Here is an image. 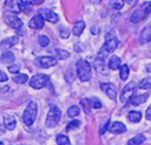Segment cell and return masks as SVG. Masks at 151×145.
Wrapping results in <instances>:
<instances>
[{"label": "cell", "mask_w": 151, "mask_h": 145, "mask_svg": "<svg viewBox=\"0 0 151 145\" xmlns=\"http://www.w3.org/2000/svg\"><path fill=\"white\" fill-rule=\"evenodd\" d=\"M55 139H57L58 145H71V141H70L68 137L65 136V134H58Z\"/></svg>", "instance_id": "26"}, {"label": "cell", "mask_w": 151, "mask_h": 145, "mask_svg": "<svg viewBox=\"0 0 151 145\" xmlns=\"http://www.w3.org/2000/svg\"><path fill=\"white\" fill-rule=\"evenodd\" d=\"M0 145H4V143H2V141H0Z\"/></svg>", "instance_id": "46"}, {"label": "cell", "mask_w": 151, "mask_h": 145, "mask_svg": "<svg viewBox=\"0 0 151 145\" xmlns=\"http://www.w3.org/2000/svg\"><path fill=\"white\" fill-rule=\"evenodd\" d=\"M13 4H14V0H5V7H6V8H8V9H11V8H12Z\"/></svg>", "instance_id": "40"}, {"label": "cell", "mask_w": 151, "mask_h": 145, "mask_svg": "<svg viewBox=\"0 0 151 145\" xmlns=\"http://www.w3.org/2000/svg\"><path fill=\"white\" fill-rule=\"evenodd\" d=\"M109 125H110V120H107V121H106V123H105V124H104V125L100 127V131H99V133H100V134H104V133L107 131V127H109Z\"/></svg>", "instance_id": "37"}, {"label": "cell", "mask_w": 151, "mask_h": 145, "mask_svg": "<svg viewBox=\"0 0 151 145\" xmlns=\"http://www.w3.org/2000/svg\"><path fill=\"white\" fill-rule=\"evenodd\" d=\"M119 68H120V70H119V77H120V79H122V80H126L127 77H129V73H130L129 66H127L126 64H124V65H120Z\"/></svg>", "instance_id": "24"}, {"label": "cell", "mask_w": 151, "mask_h": 145, "mask_svg": "<svg viewBox=\"0 0 151 145\" xmlns=\"http://www.w3.org/2000/svg\"><path fill=\"white\" fill-rule=\"evenodd\" d=\"M80 125V121L79 120H71L67 125H66V131H72V130H76L78 126Z\"/></svg>", "instance_id": "34"}, {"label": "cell", "mask_w": 151, "mask_h": 145, "mask_svg": "<svg viewBox=\"0 0 151 145\" xmlns=\"http://www.w3.org/2000/svg\"><path fill=\"white\" fill-rule=\"evenodd\" d=\"M147 97H149V94H146V93L145 94H139V95H136V97H131V99L129 101H130L131 105H140V104L146 101Z\"/></svg>", "instance_id": "19"}, {"label": "cell", "mask_w": 151, "mask_h": 145, "mask_svg": "<svg viewBox=\"0 0 151 145\" xmlns=\"http://www.w3.org/2000/svg\"><path fill=\"white\" fill-rule=\"evenodd\" d=\"M109 5H110V7H112L114 9H122L124 1L123 0H109Z\"/></svg>", "instance_id": "31"}, {"label": "cell", "mask_w": 151, "mask_h": 145, "mask_svg": "<svg viewBox=\"0 0 151 145\" xmlns=\"http://www.w3.org/2000/svg\"><path fill=\"white\" fill-rule=\"evenodd\" d=\"M4 125H5L6 130H8V131L14 130V127L17 126V119H15V117H13L11 114L4 116Z\"/></svg>", "instance_id": "16"}, {"label": "cell", "mask_w": 151, "mask_h": 145, "mask_svg": "<svg viewBox=\"0 0 151 145\" xmlns=\"http://www.w3.org/2000/svg\"><path fill=\"white\" fill-rule=\"evenodd\" d=\"M4 21H5L9 27H12V28H14V29H17V31H20V29L22 28V26H24L22 20H21L17 14H14V13H12V12L5 13Z\"/></svg>", "instance_id": "5"}, {"label": "cell", "mask_w": 151, "mask_h": 145, "mask_svg": "<svg viewBox=\"0 0 151 145\" xmlns=\"http://www.w3.org/2000/svg\"><path fill=\"white\" fill-rule=\"evenodd\" d=\"M100 88L105 92V94L111 99V100H114L117 98V88L113 84L111 83H101L100 84Z\"/></svg>", "instance_id": "11"}, {"label": "cell", "mask_w": 151, "mask_h": 145, "mask_svg": "<svg viewBox=\"0 0 151 145\" xmlns=\"http://www.w3.org/2000/svg\"><path fill=\"white\" fill-rule=\"evenodd\" d=\"M68 34H70V33H68L67 29H64V28H63V29L60 31V37H61V38H68Z\"/></svg>", "instance_id": "41"}, {"label": "cell", "mask_w": 151, "mask_h": 145, "mask_svg": "<svg viewBox=\"0 0 151 145\" xmlns=\"http://www.w3.org/2000/svg\"><path fill=\"white\" fill-rule=\"evenodd\" d=\"M124 2H126V4H129V5H131V4H133L136 0H123Z\"/></svg>", "instance_id": "45"}, {"label": "cell", "mask_w": 151, "mask_h": 145, "mask_svg": "<svg viewBox=\"0 0 151 145\" xmlns=\"http://www.w3.org/2000/svg\"><path fill=\"white\" fill-rule=\"evenodd\" d=\"M145 118L147 119V120H151V105L147 107V110H146V113H145Z\"/></svg>", "instance_id": "42"}, {"label": "cell", "mask_w": 151, "mask_h": 145, "mask_svg": "<svg viewBox=\"0 0 151 145\" xmlns=\"http://www.w3.org/2000/svg\"><path fill=\"white\" fill-rule=\"evenodd\" d=\"M14 59H15V57H14V53H12V52H4L2 54H1V57H0V62H2V64H11V62H13L14 61Z\"/></svg>", "instance_id": "21"}, {"label": "cell", "mask_w": 151, "mask_h": 145, "mask_svg": "<svg viewBox=\"0 0 151 145\" xmlns=\"http://www.w3.org/2000/svg\"><path fill=\"white\" fill-rule=\"evenodd\" d=\"M134 90H136V83L134 81H131L127 85H125V87L123 88V91L120 93V103L122 104H126L131 99Z\"/></svg>", "instance_id": "8"}, {"label": "cell", "mask_w": 151, "mask_h": 145, "mask_svg": "<svg viewBox=\"0 0 151 145\" xmlns=\"http://www.w3.org/2000/svg\"><path fill=\"white\" fill-rule=\"evenodd\" d=\"M94 68L98 73L100 74H106V66H105V59L101 58H97L94 60Z\"/></svg>", "instance_id": "17"}, {"label": "cell", "mask_w": 151, "mask_h": 145, "mask_svg": "<svg viewBox=\"0 0 151 145\" xmlns=\"http://www.w3.org/2000/svg\"><path fill=\"white\" fill-rule=\"evenodd\" d=\"M39 14L42 17L44 20H47L48 22H52V24H55L58 20H59V17L57 13H54L52 9L50 8H40L39 9Z\"/></svg>", "instance_id": "10"}, {"label": "cell", "mask_w": 151, "mask_h": 145, "mask_svg": "<svg viewBox=\"0 0 151 145\" xmlns=\"http://www.w3.org/2000/svg\"><path fill=\"white\" fill-rule=\"evenodd\" d=\"M44 24H45V20L42 19V17L38 13V14H35L29 21H28V26L31 27V28H33V29H40V28H42L44 27Z\"/></svg>", "instance_id": "12"}, {"label": "cell", "mask_w": 151, "mask_h": 145, "mask_svg": "<svg viewBox=\"0 0 151 145\" xmlns=\"http://www.w3.org/2000/svg\"><path fill=\"white\" fill-rule=\"evenodd\" d=\"M91 33L94 34V35H97V34L99 33V27H98V26H93V27L91 28Z\"/></svg>", "instance_id": "43"}, {"label": "cell", "mask_w": 151, "mask_h": 145, "mask_svg": "<svg viewBox=\"0 0 151 145\" xmlns=\"http://www.w3.org/2000/svg\"><path fill=\"white\" fill-rule=\"evenodd\" d=\"M84 29H85V22L80 20V21H77V22L73 25L72 32H73L74 35L79 37V35H81V33L84 32Z\"/></svg>", "instance_id": "20"}, {"label": "cell", "mask_w": 151, "mask_h": 145, "mask_svg": "<svg viewBox=\"0 0 151 145\" xmlns=\"http://www.w3.org/2000/svg\"><path fill=\"white\" fill-rule=\"evenodd\" d=\"M138 41L140 44H147L151 41V25H147L142 29Z\"/></svg>", "instance_id": "13"}, {"label": "cell", "mask_w": 151, "mask_h": 145, "mask_svg": "<svg viewBox=\"0 0 151 145\" xmlns=\"http://www.w3.org/2000/svg\"><path fill=\"white\" fill-rule=\"evenodd\" d=\"M109 130L113 134H120V133H124L126 131V126H125V124H123L120 121H113L110 125V128Z\"/></svg>", "instance_id": "14"}, {"label": "cell", "mask_w": 151, "mask_h": 145, "mask_svg": "<svg viewBox=\"0 0 151 145\" xmlns=\"http://www.w3.org/2000/svg\"><path fill=\"white\" fill-rule=\"evenodd\" d=\"M120 65H122V61H120V59L117 57V55H112V57H110V59H109V62H107V67L110 68V70H118L119 67H120Z\"/></svg>", "instance_id": "18"}, {"label": "cell", "mask_w": 151, "mask_h": 145, "mask_svg": "<svg viewBox=\"0 0 151 145\" xmlns=\"http://www.w3.org/2000/svg\"><path fill=\"white\" fill-rule=\"evenodd\" d=\"M19 70H20V65H19V64H14V65L8 66V71H9L11 73H18Z\"/></svg>", "instance_id": "36"}, {"label": "cell", "mask_w": 151, "mask_h": 145, "mask_svg": "<svg viewBox=\"0 0 151 145\" xmlns=\"http://www.w3.org/2000/svg\"><path fill=\"white\" fill-rule=\"evenodd\" d=\"M7 80H8V77H7V74L0 71V81H1V83H5V81H7Z\"/></svg>", "instance_id": "39"}, {"label": "cell", "mask_w": 151, "mask_h": 145, "mask_svg": "<svg viewBox=\"0 0 151 145\" xmlns=\"http://www.w3.org/2000/svg\"><path fill=\"white\" fill-rule=\"evenodd\" d=\"M18 7H19V9H20L21 12H25V13L29 12V9H31V5H28L25 0H20V1L18 2Z\"/></svg>", "instance_id": "32"}, {"label": "cell", "mask_w": 151, "mask_h": 145, "mask_svg": "<svg viewBox=\"0 0 151 145\" xmlns=\"http://www.w3.org/2000/svg\"><path fill=\"white\" fill-rule=\"evenodd\" d=\"M150 13H151V1H145L139 8H137V9L132 13L130 20H131V22H134V24L140 22V21L144 20Z\"/></svg>", "instance_id": "3"}, {"label": "cell", "mask_w": 151, "mask_h": 145, "mask_svg": "<svg viewBox=\"0 0 151 145\" xmlns=\"http://www.w3.org/2000/svg\"><path fill=\"white\" fill-rule=\"evenodd\" d=\"M55 54H57V58L58 59H61V60H65V59H68L70 58V53L65 50H60V48H57L55 50Z\"/></svg>", "instance_id": "28"}, {"label": "cell", "mask_w": 151, "mask_h": 145, "mask_svg": "<svg viewBox=\"0 0 151 145\" xmlns=\"http://www.w3.org/2000/svg\"><path fill=\"white\" fill-rule=\"evenodd\" d=\"M18 41H19L18 35H13V37L5 38V39L1 40V42H0V48H9V47L14 46Z\"/></svg>", "instance_id": "15"}, {"label": "cell", "mask_w": 151, "mask_h": 145, "mask_svg": "<svg viewBox=\"0 0 151 145\" xmlns=\"http://www.w3.org/2000/svg\"><path fill=\"white\" fill-rule=\"evenodd\" d=\"M38 41H39V45H40L41 47H47V46L50 45V39H48V37L45 35V34H40V35L38 37Z\"/></svg>", "instance_id": "30"}, {"label": "cell", "mask_w": 151, "mask_h": 145, "mask_svg": "<svg viewBox=\"0 0 151 145\" xmlns=\"http://www.w3.org/2000/svg\"><path fill=\"white\" fill-rule=\"evenodd\" d=\"M37 113H38V105L35 101H29L22 113V123L27 126H31L35 118H37Z\"/></svg>", "instance_id": "2"}, {"label": "cell", "mask_w": 151, "mask_h": 145, "mask_svg": "<svg viewBox=\"0 0 151 145\" xmlns=\"http://www.w3.org/2000/svg\"><path fill=\"white\" fill-rule=\"evenodd\" d=\"M142 119V112L139 111H130L127 113V120L131 123H139Z\"/></svg>", "instance_id": "22"}, {"label": "cell", "mask_w": 151, "mask_h": 145, "mask_svg": "<svg viewBox=\"0 0 151 145\" xmlns=\"http://www.w3.org/2000/svg\"><path fill=\"white\" fill-rule=\"evenodd\" d=\"M145 70H146V72H147V73H151V62H150V64H147V65L145 66Z\"/></svg>", "instance_id": "44"}, {"label": "cell", "mask_w": 151, "mask_h": 145, "mask_svg": "<svg viewBox=\"0 0 151 145\" xmlns=\"http://www.w3.org/2000/svg\"><path fill=\"white\" fill-rule=\"evenodd\" d=\"M79 113H80V110H79V107H78L77 105H72V106H70L68 110H67V114H68L71 118L77 117Z\"/></svg>", "instance_id": "29"}, {"label": "cell", "mask_w": 151, "mask_h": 145, "mask_svg": "<svg viewBox=\"0 0 151 145\" xmlns=\"http://www.w3.org/2000/svg\"><path fill=\"white\" fill-rule=\"evenodd\" d=\"M28 80V75L27 74H24V73H18L17 75L13 77V81L18 83V84H24Z\"/></svg>", "instance_id": "27"}, {"label": "cell", "mask_w": 151, "mask_h": 145, "mask_svg": "<svg viewBox=\"0 0 151 145\" xmlns=\"http://www.w3.org/2000/svg\"><path fill=\"white\" fill-rule=\"evenodd\" d=\"M50 81V77L46 74H35L29 80V86L34 90H40L45 87Z\"/></svg>", "instance_id": "6"}, {"label": "cell", "mask_w": 151, "mask_h": 145, "mask_svg": "<svg viewBox=\"0 0 151 145\" xmlns=\"http://www.w3.org/2000/svg\"><path fill=\"white\" fill-rule=\"evenodd\" d=\"M80 105H81L83 110H84L86 113H90V112H91V107H92V105H91V99H88V98H83V99L80 100Z\"/></svg>", "instance_id": "25"}, {"label": "cell", "mask_w": 151, "mask_h": 145, "mask_svg": "<svg viewBox=\"0 0 151 145\" xmlns=\"http://www.w3.org/2000/svg\"><path fill=\"white\" fill-rule=\"evenodd\" d=\"M34 64L41 68H50L57 65V59L53 57H38L34 60Z\"/></svg>", "instance_id": "9"}, {"label": "cell", "mask_w": 151, "mask_h": 145, "mask_svg": "<svg viewBox=\"0 0 151 145\" xmlns=\"http://www.w3.org/2000/svg\"><path fill=\"white\" fill-rule=\"evenodd\" d=\"M145 139L146 138H145L144 134H137L136 137H133L132 139H130L126 145H142L145 141Z\"/></svg>", "instance_id": "23"}, {"label": "cell", "mask_w": 151, "mask_h": 145, "mask_svg": "<svg viewBox=\"0 0 151 145\" xmlns=\"http://www.w3.org/2000/svg\"><path fill=\"white\" fill-rule=\"evenodd\" d=\"M28 5H31V6H33V5H40V4H42L45 0H25Z\"/></svg>", "instance_id": "38"}, {"label": "cell", "mask_w": 151, "mask_h": 145, "mask_svg": "<svg viewBox=\"0 0 151 145\" xmlns=\"http://www.w3.org/2000/svg\"><path fill=\"white\" fill-rule=\"evenodd\" d=\"M91 105H92V107H94V108H100V107L103 106V104L100 103V100H99L98 98H92V99H91Z\"/></svg>", "instance_id": "35"}, {"label": "cell", "mask_w": 151, "mask_h": 145, "mask_svg": "<svg viewBox=\"0 0 151 145\" xmlns=\"http://www.w3.org/2000/svg\"><path fill=\"white\" fill-rule=\"evenodd\" d=\"M138 87H139L140 90H149V88L151 87V79H149V78L143 79V80L139 83Z\"/></svg>", "instance_id": "33"}, {"label": "cell", "mask_w": 151, "mask_h": 145, "mask_svg": "<svg viewBox=\"0 0 151 145\" xmlns=\"http://www.w3.org/2000/svg\"><path fill=\"white\" fill-rule=\"evenodd\" d=\"M60 117H61L60 108L58 106H51V108H50V111L47 113V117H46V121H45L46 127L52 128V127L57 126V124L60 120Z\"/></svg>", "instance_id": "4"}, {"label": "cell", "mask_w": 151, "mask_h": 145, "mask_svg": "<svg viewBox=\"0 0 151 145\" xmlns=\"http://www.w3.org/2000/svg\"><path fill=\"white\" fill-rule=\"evenodd\" d=\"M76 70H77V74L79 77L80 81L86 83L91 79V77H92L91 65L85 59H79L78 60V62L76 64Z\"/></svg>", "instance_id": "1"}, {"label": "cell", "mask_w": 151, "mask_h": 145, "mask_svg": "<svg viewBox=\"0 0 151 145\" xmlns=\"http://www.w3.org/2000/svg\"><path fill=\"white\" fill-rule=\"evenodd\" d=\"M118 46V39L114 35L113 32H109L105 35V41H104V46L103 48L107 52V53H112Z\"/></svg>", "instance_id": "7"}]
</instances>
